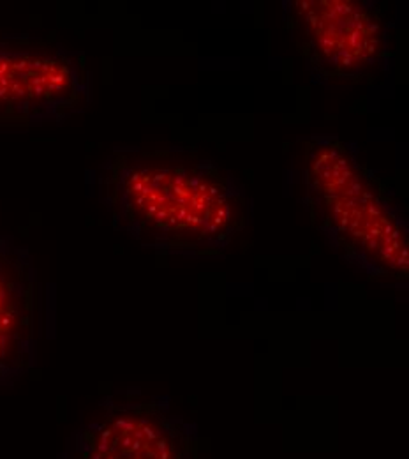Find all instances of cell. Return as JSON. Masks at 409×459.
I'll use <instances>...</instances> for the list:
<instances>
[{
    "mask_svg": "<svg viewBox=\"0 0 409 459\" xmlns=\"http://www.w3.org/2000/svg\"><path fill=\"white\" fill-rule=\"evenodd\" d=\"M105 182L118 229L150 249L216 256L247 227L242 184L194 151L118 152Z\"/></svg>",
    "mask_w": 409,
    "mask_h": 459,
    "instance_id": "6da1fadb",
    "label": "cell"
},
{
    "mask_svg": "<svg viewBox=\"0 0 409 459\" xmlns=\"http://www.w3.org/2000/svg\"><path fill=\"white\" fill-rule=\"evenodd\" d=\"M302 202L330 246L371 280L406 283L408 227L387 180L337 134L302 140Z\"/></svg>",
    "mask_w": 409,
    "mask_h": 459,
    "instance_id": "7a4b0ae2",
    "label": "cell"
},
{
    "mask_svg": "<svg viewBox=\"0 0 409 459\" xmlns=\"http://www.w3.org/2000/svg\"><path fill=\"white\" fill-rule=\"evenodd\" d=\"M286 32L321 83L374 82L392 58L385 4L367 0H292L283 4Z\"/></svg>",
    "mask_w": 409,
    "mask_h": 459,
    "instance_id": "3957f363",
    "label": "cell"
},
{
    "mask_svg": "<svg viewBox=\"0 0 409 459\" xmlns=\"http://www.w3.org/2000/svg\"><path fill=\"white\" fill-rule=\"evenodd\" d=\"M71 459H200V438L170 398L125 391L78 429Z\"/></svg>",
    "mask_w": 409,
    "mask_h": 459,
    "instance_id": "277c9868",
    "label": "cell"
},
{
    "mask_svg": "<svg viewBox=\"0 0 409 459\" xmlns=\"http://www.w3.org/2000/svg\"><path fill=\"white\" fill-rule=\"evenodd\" d=\"M87 92L83 65L52 45L0 47V114H65Z\"/></svg>",
    "mask_w": 409,
    "mask_h": 459,
    "instance_id": "5b68a950",
    "label": "cell"
},
{
    "mask_svg": "<svg viewBox=\"0 0 409 459\" xmlns=\"http://www.w3.org/2000/svg\"><path fill=\"white\" fill-rule=\"evenodd\" d=\"M36 278L29 258L0 237V382L34 359Z\"/></svg>",
    "mask_w": 409,
    "mask_h": 459,
    "instance_id": "8992f818",
    "label": "cell"
}]
</instances>
